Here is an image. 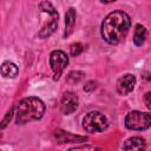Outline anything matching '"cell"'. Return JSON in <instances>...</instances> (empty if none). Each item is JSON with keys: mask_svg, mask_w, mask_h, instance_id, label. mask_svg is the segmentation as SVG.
I'll list each match as a JSON object with an SVG mask.
<instances>
[{"mask_svg": "<svg viewBox=\"0 0 151 151\" xmlns=\"http://www.w3.org/2000/svg\"><path fill=\"white\" fill-rule=\"evenodd\" d=\"M70 51H71V55L77 57V55H79V54L84 51V46H83L80 42H74V44L71 45Z\"/></svg>", "mask_w": 151, "mask_h": 151, "instance_id": "cell-14", "label": "cell"}, {"mask_svg": "<svg viewBox=\"0 0 151 151\" xmlns=\"http://www.w3.org/2000/svg\"><path fill=\"white\" fill-rule=\"evenodd\" d=\"M144 103L149 110H151V92H146L144 96Z\"/></svg>", "mask_w": 151, "mask_h": 151, "instance_id": "cell-16", "label": "cell"}, {"mask_svg": "<svg viewBox=\"0 0 151 151\" xmlns=\"http://www.w3.org/2000/svg\"><path fill=\"white\" fill-rule=\"evenodd\" d=\"M125 126L129 130H146L151 126V114L140 111H131L125 118Z\"/></svg>", "mask_w": 151, "mask_h": 151, "instance_id": "cell-5", "label": "cell"}, {"mask_svg": "<svg viewBox=\"0 0 151 151\" xmlns=\"http://www.w3.org/2000/svg\"><path fill=\"white\" fill-rule=\"evenodd\" d=\"M74 25H76V9L71 7L65 14V31H64L65 38L72 33Z\"/></svg>", "mask_w": 151, "mask_h": 151, "instance_id": "cell-10", "label": "cell"}, {"mask_svg": "<svg viewBox=\"0 0 151 151\" xmlns=\"http://www.w3.org/2000/svg\"><path fill=\"white\" fill-rule=\"evenodd\" d=\"M54 138L57 139L58 143H83L85 142L87 138L84 136H77V134H72L70 132L66 131H61V130H57L54 132Z\"/></svg>", "mask_w": 151, "mask_h": 151, "instance_id": "cell-9", "label": "cell"}, {"mask_svg": "<svg viewBox=\"0 0 151 151\" xmlns=\"http://www.w3.org/2000/svg\"><path fill=\"white\" fill-rule=\"evenodd\" d=\"M101 2H104V4H110V2H113V1H116V0H100Z\"/></svg>", "mask_w": 151, "mask_h": 151, "instance_id": "cell-17", "label": "cell"}, {"mask_svg": "<svg viewBox=\"0 0 151 151\" xmlns=\"http://www.w3.org/2000/svg\"><path fill=\"white\" fill-rule=\"evenodd\" d=\"M13 111H14V107H12L8 112H7V114L5 116V118L2 119V124H1V129H4V127H6V125L8 124V122L11 120V118H12V116H13Z\"/></svg>", "mask_w": 151, "mask_h": 151, "instance_id": "cell-15", "label": "cell"}, {"mask_svg": "<svg viewBox=\"0 0 151 151\" xmlns=\"http://www.w3.org/2000/svg\"><path fill=\"white\" fill-rule=\"evenodd\" d=\"M146 28L142 25H137L134 28V33H133V42L137 46H142L146 39Z\"/></svg>", "mask_w": 151, "mask_h": 151, "instance_id": "cell-13", "label": "cell"}, {"mask_svg": "<svg viewBox=\"0 0 151 151\" xmlns=\"http://www.w3.org/2000/svg\"><path fill=\"white\" fill-rule=\"evenodd\" d=\"M109 126L107 118L98 112V111H91L83 118V127L85 131L90 133H98L106 130Z\"/></svg>", "mask_w": 151, "mask_h": 151, "instance_id": "cell-3", "label": "cell"}, {"mask_svg": "<svg viewBox=\"0 0 151 151\" xmlns=\"http://www.w3.org/2000/svg\"><path fill=\"white\" fill-rule=\"evenodd\" d=\"M131 25L130 17L123 11L111 12L101 22V37L109 44H118L127 33Z\"/></svg>", "mask_w": 151, "mask_h": 151, "instance_id": "cell-1", "label": "cell"}, {"mask_svg": "<svg viewBox=\"0 0 151 151\" xmlns=\"http://www.w3.org/2000/svg\"><path fill=\"white\" fill-rule=\"evenodd\" d=\"M123 149L124 150H144L145 142L142 137H132L125 142V144L123 145Z\"/></svg>", "mask_w": 151, "mask_h": 151, "instance_id": "cell-11", "label": "cell"}, {"mask_svg": "<svg viewBox=\"0 0 151 151\" xmlns=\"http://www.w3.org/2000/svg\"><path fill=\"white\" fill-rule=\"evenodd\" d=\"M136 84V78L132 74H124L123 77H120L117 81V91L119 94L122 96H126L129 94Z\"/></svg>", "mask_w": 151, "mask_h": 151, "instance_id": "cell-8", "label": "cell"}, {"mask_svg": "<svg viewBox=\"0 0 151 151\" xmlns=\"http://www.w3.org/2000/svg\"><path fill=\"white\" fill-rule=\"evenodd\" d=\"M78 104H79L78 97L73 92L68 91V92H65L61 97L60 109H61L64 114H71L78 109Z\"/></svg>", "mask_w": 151, "mask_h": 151, "instance_id": "cell-7", "label": "cell"}, {"mask_svg": "<svg viewBox=\"0 0 151 151\" xmlns=\"http://www.w3.org/2000/svg\"><path fill=\"white\" fill-rule=\"evenodd\" d=\"M45 113V104L37 97H27L20 100L17 106V124H25L40 119Z\"/></svg>", "mask_w": 151, "mask_h": 151, "instance_id": "cell-2", "label": "cell"}, {"mask_svg": "<svg viewBox=\"0 0 151 151\" xmlns=\"http://www.w3.org/2000/svg\"><path fill=\"white\" fill-rule=\"evenodd\" d=\"M40 11L45 12L47 14V22H45L39 32V37L40 38H47L50 37L57 28V25H58V13L55 11V8L53 7V5L48 1H42L39 6Z\"/></svg>", "mask_w": 151, "mask_h": 151, "instance_id": "cell-4", "label": "cell"}, {"mask_svg": "<svg viewBox=\"0 0 151 151\" xmlns=\"http://www.w3.org/2000/svg\"><path fill=\"white\" fill-rule=\"evenodd\" d=\"M18 72H19V70H18L17 65L11 61H5L1 66V74L5 78H15Z\"/></svg>", "mask_w": 151, "mask_h": 151, "instance_id": "cell-12", "label": "cell"}, {"mask_svg": "<svg viewBox=\"0 0 151 151\" xmlns=\"http://www.w3.org/2000/svg\"><path fill=\"white\" fill-rule=\"evenodd\" d=\"M68 64V57L66 55L65 52L60 51V50H57V51H53L50 55V65H51V68L54 73V79H59L61 73L64 72V70L66 68Z\"/></svg>", "mask_w": 151, "mask_h": 151, "instance_id": "cell-6", "label": "cell"}]
</instances>
